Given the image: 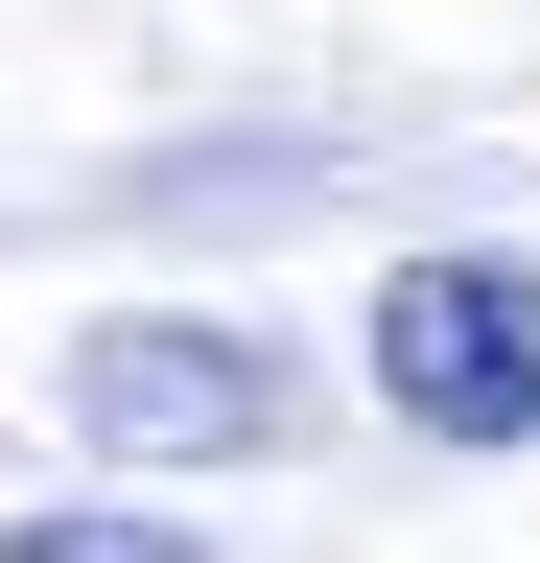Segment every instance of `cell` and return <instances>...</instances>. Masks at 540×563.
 <instances>
[{
	"mask_svg": "<svg viewBox=\"0 0 540 563\" xmlns=\"http://www.w3.org/2000/svg\"><path fill=\"white\" fill-rule=\"evenodd\" d=\"M376 399L423 446H517L540 422V282L517 258H399L376 282Z\"/></svg>",
	"mask_w": 540,
	"mask_h": 563,
	"instance_id": "6da1fadb",
	"label": "cell"
},
{
	"mask_svg": "<svg viewBox=\"0 0 540 563\" xmlns=\"http://www.w3.org/2000/svg\"><path fill=\"white\" fill-rule=\"evenodd\" d=\"M71 399H95V446H142V470L258 446V422H283V376H258L235 329H95V352H71Z\"/></svg>",
	"mask_w": 540,
	"mask_h": 563,
	"instance_id": "7a4b0ae2",
	"label": "cell"
},
{
	"mask_svg": "<svg viewBox=\"0 0 540 563\" xmlns=\"http://www.w3.org/2000/svg\"><path fill=\"white\" fill-rule=\"evenodd\" d=\"M0 563H212V540H188V517H118V493H95V517H24Z\"/></svg>",
	"mask_w": 540,
	"mask_h": 563,
	"instance_id": "3957f363",
	"label": "cell"
}]
</instances>
